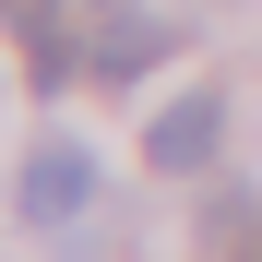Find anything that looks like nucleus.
<instances>
[{"label": "nucleus", "mask_w": 262, "mask_h": 262, "mask_svg": "<svg viewBox=\"0 0 262 262\" xmlns=\"http://www.w3.org/2000/svg\"><path fill=\"white\" fill-rule=\"evenodd\" d=\"M83 203H96V155L72 131L24 143V227H83Z\"/></svg>", "instance_id": "obj_1"}, {"label": "nucleus", "mask_w": 262, "mask_h": 262, "mask_svg": "<svg viewBox=\"0 0 262 262\" xmlns=\"http://www.w3.org/2000/svg\"><path fill=\"white\" fill-rule=\"evenodd\" d=\"M214 143H227V96H179L143 131V167H155V179H191V167H214Z\"/></svg>", "instance_id": "obj_2"}, {"label": "nucleus", "mask_w": 262, "mask_h": 262, "mask_svg": "<svg viewBox=\"0 0 262 262\" xmlns=\"http://www.w3.org/2000/svg\"><path fill=\"white\" fill-rule=\"evenodd\" d=\"M167 48H179V24H155V12H131V0H119V12H96V36H83V60H96L107 83H131V72H155Z\"/></svg>", "instance_id": "obj_3"}, {"label": "nucleus", "mask_w": 262, "mask_h": 262, "mask_svg": "<svg viewBox=\"0 0 262 262\" xmlns=\"http://www.w3.org/2000/svg\"><path fill=\"white\" fill-rule=\"evenodd\" d=\"M0 24H12V48H24V72L36 83H60L83 48H72V12H60V0H0Z\"/></svg>", "instance_id": "obj_4"}]
</instances>
